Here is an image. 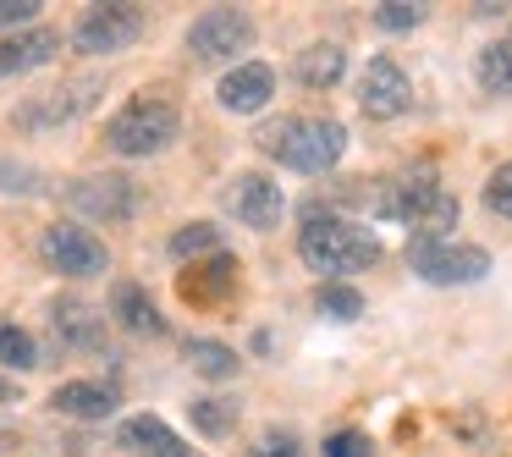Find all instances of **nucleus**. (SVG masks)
Returning <instances> with one entry per match:
<instances>
[{
  "label": "nucleus",
  "mask_w": 512,
  "mask_h": 457,
  "mask_svg": "<svg viewBox=\"0 0 512 457\" xmlns=\"http://www.w3.org/2000/svg\"><path fill=\"white\" fill-rule=\"evenodd\" d=\"M50 320H56L61 342L78 347V353H100V347H105V314H94L89 303L67 298V303H56V309H50Z\"/></svg>",
  "instance_id": "nucleus-14"
},
{
  "label": "nucleus",
  "mask_w": 512,
  "mask_h": 457,
  "mask_svg": "<svg viewBox=\"0 0 512 457\" xmlns=\"http://www.w3.org/2000/svg\"><path fill=\"white\" fill-rule=\"evenodd\" d=\"M78 105H83V100H72L67 89H56L45 105H23V111H17V122H23V127H50V122H67Z\"/></svg>",
  "instance_id": "nucleus-25"
},
{
  "label": "nucleus",
  "mask_w": 512,
  "mask_h": 457,
  "mask_svg": "<svg viewBox=\"0 0 512 457\" xmlns=\"http://www.w3.org/2000/svg\"><path fill=\"white\" fill-rule=\"evenodd\" d=\"M408 265H413V276L430 281V287H463V281L490 276L485 248H446V243H430V237H413L408 243Z\"/></svg>",
  "instance_id": "nucleus-5"
},
{
  "label": "nucleus",
  "mask_w": 512,
  "mask_h": 457,
  "mask_svg": "<svg viewBox=\"0 0 512 457\" xmlns=\"http://www.w3.org/2000/svg\"><path fill=\"white\" fill-rule=\"evenodd\" d=\"M188 254H221V232L215 226H182L177 237H171V259H188Z\"/></svg>",
  "instance_id": "nucleus-26"
},
{
  "label": "nucleus",
  "mask_w": 512,
  "mask_h": 457,
  "mask_svg": "<svg viewBox=\"0 0 512 457\" xmlns=\"http://www.w3.org/2000/svg\"><path fill=\"white\" fill-rule=\"evenodd\" d=\"M237 287V259L232 254H210V265H199L193 276H182V298L188 303H215Z\"/></svg>",
  "instance_id": "nucleus-18"
},
{
  "label": "nucleus",
  "mask_w": 512,
  "mask_h": 457,
  "mask_svg": "<svg viewBox=\"0 0 512 457\" xmlns=\"http://www.w3.org/2000/svg\"><path fill=\"white\" fill-rule=\"evenodd\" d=\"M358 105H364L369 116H380V122H391V116H402L413 105V83L408 72L397 67V61L375 56L364 67V78H358Z\"/></svg>",
  "instance_id": "nucleus-10"
},
{
  "label": "nucleus",
  "mask_w": 512,
  "mask_h": 457,
  "mask_svg": "<svg viewBox=\"0 0 512 457\" xmlns=\"http://www.w3.org/2000/svg\"><path fill=\"white\" fill-rule=\"evenodd\" d=\"M485 204H490L496 215H507V221H512V166H501L496 177L485 182Z\"/></svg>",
  "instance_id": "nucleus-30"
},
{
  "label": "nucleus",
  "mask_w": 512,
  "mask_h": 457,
  "mask_svg": "<svg viewBox=\"0 0 512 457\" xmlns=\"http://www.w3.org/2000/svg\"><path fill=\"white\" fill-rule=\"evenodd\" d=\"M0 402H17V386H12V380H0Z\"/></svg>",
  "instance_id": "nucleus-33"
},
{
  "label": "nucleus",
  "mask_w": 512,
  "mask_h": 457,
  "mask_svg": "<svg viewBox=\"0 0 512 457\" xmlns=\"http://www.w3.org/2000/svg\"><path fill=\"white\" fill-rule=\"evenodd\" d=\"M479 89L485 94H512V39L479 50Z\"/></svg>",
  "instance_id": "nucleus-20"
},
{
  "label": "nucleus",
  "mask_w": 512,
  "mask_h": 457,
  "mask_svg": "<svg viewBox=\"0 0 512 457\" xmlns=\"http://www.w3.org/2000/svg\"><path fill=\"white\" fill-rule=\"evenodd\" d=\"M419 17H424V6H413V0H391V6H380V12H375V23L386 28V34H408Z\"/></svg>",
  "instance_id": "nucleus-29"
},
{
  "label": "nucleus",
  "mask_w": 512,
  "mask_h": 457,
  "mask_svg": "<svg viewBox=\"0 0 512 457\" xmlns=\"http://www.w3.org/2000/svg\"><path fill=\"white\" fill-rule=\"evenodd\" d=\"M0 193H45V177L34 166H17V160H0Z\"/></svg>",
  "instance_id": "nucleus-28"
},
{
  "label": "nucleus",
  "mask_w": 512,
  "mask_h": 457,
  "mask_svg": "<svg viewBox=\"0 0 512 457\" xmlns=\"http://www.w3.org/2000/svg\"><path fill=\"white\" fill-rule=\"evenodd\" d=\"M67 204L78 215H89V221H127L133 215V204H138V193H133V182L127 177H78L67 188Z\"/></svg>",
  "instance_id": "nucleus-11"
},
{
  "label": "nucleus",
  "mask_w": 512,
  "mask_h": 457,
  "mask_svg": "<svg viewBox=\"0 0 512 457\" xmlns=\"http://www.w3.org/2000/svg\"><path fill=\"white\" fill-rule=\"evenodd\" d=\"M177 133H182V116H177V105L160 100V94H138V100H127L122 111L105 122V144L127 160L160 155L166 144H177Z\"/></svg>",
  "instance_id": "nucleus-4"
},
{
  "label": "nucleus",
  "mask_w": 512,
  "mask_h": 457,
  "mask_svg": "<svg viewBox=\"0 0 512 457\" xmlns=\"http://www.w3.org/2000/svg\"><path fill=\"white\" fill-rule=\"evenodd\" d=\"M325 457H375V441L364 430H331L325 435Z\"/></svg>",
  "instance_id": "nucleus-27"
},
{
  "label": "nucleus",
  "mask_w": 512,
  "mask_h": 457,
  "mask_svg": "<svg viewBox=\"0 0 512 457\" xmlns=\"http://www.w3.org/2000/svg\"><path fill=\"white\" fill-rule=\"evenodd\" d=\"M50 408L67 413V419H111V413H116V391L111 386H94V380H67V386H56Z\"/></svg>",
  "instance_id": "nucleus-17"
},
{
  "label": "nucleus",
  "mask_w": 512,
  "mask_h": 457,
  "mask_svg": "<svg viewBox=\"0 0 512 457\" xmlns=\"http://www.w3.org/2000/svg\"><path fill=\"white\" fill-rule=\"evenodd\" d=\"M259 149L276 155L281 166L303 171V177H320V171H331L342 160L347 127L331 122V116H281V122H270L259 133Z\"/></svg>",
  "instance_id": "nucleus-2"
},
{
  "label": "nucleus",
  "mask_w": 512,
  "mask_h": 457,
  "mask_svg": "<svg viewBox=\"0 0 512 457\" xmlns=\"http://www.w3.org/2000/svg\"><path fill=\"white\" fill-rule=\"evenodd\" d=\"M45 265L61 270V276H105L111 270V254H105V243L89 232V226H50L45 232Z\"/></svg>",
  "instance_id": "nucleus-8"
},
{
  "label": "nucleus",
  "mask_w": 512,
  "mask_h": 457,
  "mask_svg": "<svg viewBox=\"0 0 512 457\" xmlns=\"http://www.w3.org/2000/svg\"><path fill=\"white\" fill-rule=\"evenodd\" d=\"M226 210H232L243 226H254V232H276L281 215H287V199H281V188L270 177L243 171V177L226 188Z\"/></svg>",
  "instance_id": "nucleus-9"
},
{
  "label": "nucleus",
  "mask_w": 512,
  "mask_h": 457,
  "mask_svg": "<svg viewBox=\"0 0 512 457\" xmlns=\"http://www.w3.org/2000/svg\"><path fill=\"white\" fill-rule=\"evenodd\" d=\"M39 12V0H0V28H17Z\"/></svg>",
  "instance_id": "nucleus-32"
},
{
  "label": "nucleus",
  "mask_w": 512,
  "mask_h": 457,
  "mask_svg": "<svg viewBox=\"0 0 512 457\" xmlns=\"http://www.w3.org/2000/svg\"><path fill=\"white\" fill-rule=\"evenodd\" d=\"M61 39L50 34V28H34V34H12L0 39V78H17V72H34L45 67L50 56H56Z\"/></svg>",
  "instance_id": "nucleus-16"
},
{
  "label": "nucleus",
  "mask_w": 512,
  "mask_h": 457,
  "mask_svg": "<svg viewBox=\"0 0 512 457\" xmlns=\"http://www.w3.org/2000/svg\"><path fill=\"white\" fill-rule=\"evenodd\" d=\"M298 254L309 270H320L325 281H342L353 270H375L380 265V237L364 232V226L342 221V215H325L309 210L303 215V232H298Z\"/></svg>",
  "instance_id": "nucleus-1"
},
{
  "label": "nucleus",
  "mask_w": 512,
  "mask_h": 457,
  "mask_svg": "<svg viewBox=\"0 0 512 457\" xmlns=\"http://www.w3.org/2000/svg\"><path fill=\"white\" fill-rule=\"evenodd\" d=\"M138 34H144V12H138V6H89V12L78 17V28H72V45H78L83 56H116V50H127Z\"/></svg>",
  "instance_id": "nucleus-6"
},
{
  "label": "nucleus",
  "mask_w": 512,
  "mask_h": 457,
  "mask_svg": "<svg viewBox=\"0 0 512 457\" xmlns=\"http://www.w3.org/2000/svg\"><path fill=\"white\" fill-rule=\"evenodd\" d=\"M188 358H193V369L210 375V380H232L237 369H243V358H237L226 342H188Z\"/></svg>",
  "instance_id": "nucleus-23"
},
{
  "label": "nucleus",
  "mask_w": 512,
  "mask_h": 457,
  "mask_svg": "<svg viewBox=\"0 0 512 457\" xmlns=\"http://www.w3.org/2000/svg\"><path fill=\"white\" fill-rule=\"evenodd\" d=\"M270 94H276V72H270L265 61H243V67H232L221 78L215 100H221L232 116H254V111H265V105H270Z\"/></svg>",
  "instance_id": "nucleus-12"
},
{
  "label": "nucleus",
  "mask_w": 512,
  "mask_h": 457,
  "mask_svg": "<svg viewBox=\"0 0 512 457\" xmlns=\"http://www.w3.org/2000/svg\"><path fill=\"white\" fill-rule=\"evenodd\" d=\"M248 457H303V446L292 441V435H281V430H270L259 446H248Z\"/></svg>",
  "instance_id": "nucleus-31"
},
{
  "label": "nucleus",
  "mask_w": 512,
  "mask_h": 457,
  "mask_svg": "<svg viewBox=\"0 0 512 457\" xmlns=\"http://www.w3.org/2000/svg\"><path fill=\"white\" fill-rule=\"evenodd\" d=\"M193 430L210 435V441H226V435L237 430V402H226V397H199V402H193Z\"/></svg>",
  "instance_id": "nucleus-22"
},
{
  "label": "nucleus",
  "mask_w": 512,
  "mask_h": 457,
  "mask_svg": "<svg viewBox=\"0 0 512 457\" xmlns=\"http://www.w3.org/2000/svg\"><path fill=\"white\" fill-rule=\"evenodd\" d=\"M111 314H116V325H127L133 336H160L166 331L160 309L149 303V292L138 287V281H116L111 287Z\"/></svg>",
  "instance_id": "nucleus-15"
},
{
  "label": "nucleus",
  "mask_w": 512,
  "mask_h": 457,
  "mask_svg": "<svg viewBox=\"0 0 512 457\" xmlns=\"http://www.w3.org/2000/svg\"><path fill=\"white\" fill-rule=\"evenodd\" d=\"M122 446L138 457H193V446L182 441L171 424H160L155 413H138V419L122 424Z\"/></svg>",
  "instance_id": "nucleus-13"
},
{
  "label": "nucleus",
  "mask_w": 512,
  "mask_h": 457,
  "mask_svg": "<svg viewBox=\"0 0 512 457\" xmlns=\"http://www.w3.org/2000/svg\"><path fill=\"white\" fill-rule=\"evenodd\" d=\"M0 364L6 369H34L39 364V347L23 325H0Z\"/></svg>",
  "instance_id": "nucleus-24"
},
{
  "label": "nucleus",
  "mask_w": 512,
  "mask_h": 457,
  "mask_svg": "<svg viewBox=\"0 0 512 457\" xmlns=\"http://www.w3.org/2000/svg\"><path fill=\"white\" fill-rule=\"evenodd\" d=\"M314 309H320L325 320L347 325V320H358V314H364V292L347 287V281H325V287L314 292Z\"/></svg>",
  "instance_id": "nucleus-21"
},
{
  "label": "nucleus",
  "mask_w": 512,
  "mask_h": 457,
  "mask_svg": "<svg viewBox=\"0 0 512 457\" xmlns=\"http://www.w3.org/2000/svg\"><path fill=\"white\" fill-rule=\"evenodd\" d=\"M347 72V50L342 45H309L298 56V78L309 83V89H336Z\"/></svg>",
  "instance_id": "nucleus-19"
},
{
  "label": "nucleus",
  "mask_w": 512,
  "mask_h": 457,
  "mask_svg": "<svg viewBox=\"0 0 512 457\" xmlns=\"http://www.w3.org/2000/svg\"><path fill=\"white\" fill-rule=\"evenodd\" d=\"M248 45H254V23H248V12H237V6H210V12L188 28V50L199 61H232L237 50H248Z\"/></svg>",
  "instance_id": "nucleus-7"
},
{
  "label": "nucleus",
  "mask_w": 512,
  "mask_h": 457,
  "mask_svg": "<svg viewBox=\"0 0 512 457\" xmlns=\"http://www.w3.org/2000/svg\"><path fill=\"white\" fill-rule=\"evenodd\" d=\"M375 210L397 226H413V237H430V243H446V232L457 226V199L435 182V171H408V177H397L375 199Z\"/></svg>",
  "instance_id": "nucleus-3"
}]
</instances>
